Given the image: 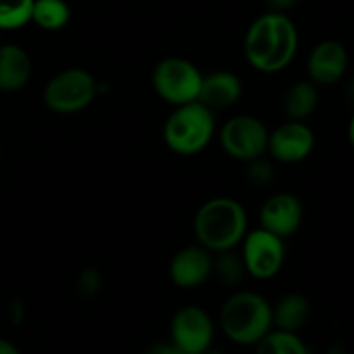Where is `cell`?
<instances>
[{
    "mask_svg": "<svg viewBox=\"0 0 354 354\" xmlns=\"http://www.w3.org/2000/svg\"><path fill=\"white\" fill-rule=\"evenodd\" d=\"M299 33L287 14L268 10L251 23L244 37V57L263 75H277L292 64Z\"/></svg>",
    "mask_w": 354,
    "mask_h": 354,
    "instance_id": "obj_1",
    "label": "cell"
},
{
    "mask_svg": "<svg viewBox=\"0 0 354 354\" xmlns=\"http://www.w3.org/2000/svg\"><path fill=\"white\" fill-rule=\"evenodd\" d=\"M248 232V211L232 197H213L206 201L194 216L197 244L211 252L237 249Z\"/></svg>",
    "mask_w": 354,
    "mask_h": 354,
    "instance_id": "obj_2",
    "label": "cell"
},
{
    "mask_svg": "<svg viewBox=\"0 0 354 354\" xmlns=\"http://www.w3.org/2000/svg\"><path fill=\"white\" fill-rule=\"evenodd\" d=\"M220 327L234 344L256 346L273 328L272 304L254 290H237L221 306Z\"/></svg>",
    "mask_w": 354,
    "mask_h": 354,
    "instance_id": "obj_3",
    "label": "cell"
},
{
    "mask_svg": "<svg viewBox=\"0 0 354 354\" xmlns=\"http://www.w3.org/2000/svg\"><path fill=\"white\" fill-rule=\"evenodd\" d=\"M216 135V113L203 102L175 107L162 127V140L176 156L201 154Z\"/></svg>",
    "mask_w": 354,
    "mask_h": 354,
    "instance_id": "obj_4",
    "label": "cell"
},
{
    "mask_svg": "<svg viewBox=\"0 0 354 354\" xmlns=\"http://www.w3.org/2000/svg\"><path fill=\"white\" fill-rule=\"evenodd\" d=\"M100 93V83L83 68L55 73L44 88V104L55 114H78L90 107Z\"/></svg>",
    "mask_w": 354,
    "mask_h": 354,
    "instance_id": "obj_5",
    "label": "cell"
},
{
    "mask_svg": "<svg viewBox=\"0 0 354 354\" xmlns=\"http://www.w3.org/2000/svg\"><path fill=\"white\" fill-rule=\"evenodd\" d=\"M204 75L185 57H165L154 66L152 88L156 95L173 107L199 100Z\"/></svg>",
    "mask_w": 354,
    "mask_h": 354,
    "instance_id": "obj_6",
    "label": "cell"
},
{
    "mask_svg": "<svg viewBox=\"0 0 354 354\" xmlns=\"http://www.w3.org/2000/svg\"><path fill=\"white\" fill-rule=\"evenodd\" d=\"M218 137L225 154L235 161L249 162L268 152V127L252 114L232 116L221 124Z\"/></svg>",
    "mask_w": 354,
    "mask_h": 354,
    "instance_id": "obj_7",
    "label": "cell"
},
{
    "mask_svg": "<svg viewBox=\"0 0 354 354\" xmlns=\"http://www.w3.org/2000/svg\"><path fill=\"white\" fill-rule=\"evenodd\" d=\"M239 248L245 273L256 280H272L286 265L287 249L283 239L261 227L249 230Z\"/></svg>",
    "mask_w": 354,
    "mask_h": 354,
    "instance_id": "obj_8",
    "label": "cell"
},
{
    "mask_svg": "<svg viewBox=\"0 0 354 354\" xmlns=\"http://www.w3.org/2000/svg\"><path fill=\"white\" fill-rule=\"evenodd\" d=\"M214 322L204 308L183 306L173 315L169 341L189 354H201L213 346Z\"/></svg>",
    "mask_w": 354,
    "mask_h": 354,
    "instance_id": "obj_9",
    "label": "cell"
},
{
    "mask_svg": "<svg viewBox=\"0 0 354 354\" xmlns=\"http://www.w3.org/2000/svg\"><path fill=\"white\" fill-rule=\"evenodd\" d=\"M317 137L306 121L289 120L270 131L266 154L280 165H297L313 154Z\"/></svg>",
    "mask_w": 354,
    "mask_h": 354,
    "instance_id": "obj_10",
    "label": "cell"
},
{
    "mask_svg": "<svg viewBox=\"0 0 354 354\" xmlns=\"http://www.w3.org/2000/svg\"><path fill=\"white\" fill-rule=\"evenodd\" d=\"M303 218L304 207L299 197L290 192H277L263 203L259 209V227L286 241L299 230Z\"/></svg>",
    "mask_w": 354,
    "mask_h": 354,
    "instance_id": "obj_11",
    "label": "cell"
},
{
    "mask_svg": "<svg viewBox=\"0 0 354 354\" xmlns=\"http://www.w3.org/2000/svg\"><path fill=\"white\" fill-rule=\"evenodd\" d=\"M168 272L169 280L178 289H197L211 279L213 252L201 244L185 245L173 254Z\"/></svg>",
    "mask_w": 354,
    "mask_h": 354,
    "instance_id": "obj_12",
    "label": "cell"
},
{
    "mask_svg": "<svg viewBox=\"0 0 354 354\" xmlns=\"http://www.w3.org/2000/svg\"><path fill=\"white\" fill-rule=\"evenodd\" d=\"M349 68L348 48L337 40H324L311 48L306 61L308 80L317 86H330L341 82Z\"/></svg>",
    "mask_w": 354,
    "mask_h": 354,
    "instance_id": "obj_13",
    "label": "cell"
},
{
    "mask_svg": "<svg viewBox=\"0 0 354 354\" xmlns=\"http://www.w3.org/2000/svg\"><path fill=\"white\" fill-rule=\"evenodd\" d=\"M242 92H244V85H242L241 76L227 69H220V71L204 75L199 102L218 113V111L235 106L241 100Z\"/></svg>",
    "mask_w": 354,
    "mask_h": 354,
    "instance_id": "obj_14",
    "label": "cell"
},
{
    "mask_svg": "<svg viewBox=\"0 0 354 354\" xmlns=\"http://www.w3.org/2000/svg\"><path fill=\"white\" fill-rule=\"evenodd\" d=\"M31 57L21 45H0V92L12 93L24 88L31 78Z\"/></svg>",
    "mask_w": 354,
    "mask_h": 354,
    "instance_id": "obj_15",
    "label": "cell"
},
{
    "mask_svg": "<svg viewBox=\"0 0 354 354\" xmlns=\"http://www.w3.org/2000/svg\"><path fill=\"white\" fill-rule=\"evenodd\" d=\"M273 328L299 332L311 317V303L304 294L289 292L272 306Z\"/></svg>",
    "mask_w": 354,
    "mask_h": 354,
    "instance_id": "obj_16",
    "label": "cell"
},
{
    "mask_svg": "<svg viewBox=\"0 0 354 354\" xmlns=\"http://www.w3.org/2000/svg\"><path fill=\"white\" fill-rule=\"evenodd\" d=\"M320 102L318 86L311 80H299L287 88L283 95V113L289 120L306 121Z\"/></svg>",
    "mask_w": 354,
    "mask_h": 354,
    "instance_id": "obj_17",
    "label": "cell"
},
{
    "mask_svg": "<svg viewBox=\"0 0 354 354\" xmlns=\"http://www.w3.org/2000/svg\"><path fill=\"white\" fill-rule=\"evenodd\" d=\"M71 19V9L66 0H35L33 21L45 31H59Z\"/></svg>",
    "mask_w": 354,
    "mask_h": 354,
    "instance_id": "obj_18",
    "label": "cell"
},
{
    "mask_svg": "<svg viewBox=\"0 0 354 354\" xmlns=\"http://www.w3.org/2000/svg\"><path fill=\"white\" fill-rule=\"evenodd\" d=\"M254 348L256 354H310L297 332L279 330V328H272Z\"/></svg>",
    "mask_w": 354,
    "mask_h": 354,
    "instance_id": "obj_19",
    "label": "cell"
},
{
    "mask_svg": "<svg viewBox=\"0 0 354 354\" xmlns=\"http://www.w3.org/2000/svg\"><path fill=\"white\" fill-rule=\"evenodd\" d=\"M245 273L244 261H242L241 252L235 249L232 251L213 252V272L211 277L223 283L225 287H235L244 280Z\"/></svg>",
    "mask_w": 354,
    "mask_h": 354,
    "instance_id": "obj_20",
    "label": "cell"
},
{
    "mask_svg": "<svg viewBox=\"0 0 354 354\" xmlns=\"http://www.w3.org/2000/svg\"><path fill=\"white\" fill-rule=\"evenodd\" d=\"M35 0H0V31H14L31 23Z\"/></svg>",
    "mask_w": 354,
    "mask_h": 354,
    "instance_id": "obj_21",
    "label": "cell"
},
{
    "mask_svg": "<svg viewBox=\"0 0 354 354\" xmlns=\"http://www.w3.org/2000/svg\"><path fill=\"white\" fill-rule=\"evenodd\" d=\"M245 178L256 189H265L272 185L275 180V166L265 156L252 159L245 162Z\"/></svg>",
    "mask_w": 354,
    "mask_h": 354,
    "instance_id": "obj_22",
    "label": "cell"
},
{
    "mask_svg": "<svg viewBox=\"0 0 354 354\" xmlns=\"http://www.w3.org/2000/svg\"><path fill=\"white\" fill-rule=\"evenodd\" d=\"M76 287H78V292L83 297H93L102 289V277H100V273L97 270L86 268L78 275Z\"/></svg>",
    "mask_w": 354,
    "mask_h": 354,
    "instance_id": "obj_23",
    "label": "cell"
},
{
    "mask_svg": "<svg viewBox=\"0 0 354 354\" xmlns=\"http://www.w3.org/2000/svg\"><path fill=\"white\" fill-rule=\"evenodd\" d=\"M144 354H189V353H185L183 349H180L178 346H175L171 341H169V342H156V344L149 346Z\"/></svg>",
    "mask_w": 354,
    "mask_h": 354,
    "instance_id": "obj_24",
    "label": "cell"
},
{
    "mask_svg": "<svg viewBox=\"0 0 354 354\" xmlns=\"http://www.w3.org/2000/svg\"><path fill=\"white\" fill-rule=\"evenodd\" d=\"M266 2H268L270 10H273V12L287 14V10L294 9L301 0H266Z\"/></svg>",
    "mask_w": 354,
    "mask_h": 354,
    "instance_id": "obj_25",
    "label": "cell"
},
{
    "mask_svg": "<svg viewBox=\"0 0 354 354\" xmlns=\"http://www.w3.org/2000/svg\"><path fill=\"white\" fill-rule=\"evenodd\" d=\"M0 354H21V353L12 342L6 341V339H0Z\"/></svg>",
    "mask_w": 354,
    "mask_h": 354,
    "instance_id": "obj_26",
    "label": "cell"
},
{
    "mask_svg": "<svg viewBox=\"0 0 354 354\" xmlns=\"http://www.w3.org/2000/svg\"><path fill=\"white\" fill-rule=\"evenodd\" d=\"M348 140L351 144V147L354 149V111L349 118V123H348Z\"/></svg>",
    "mask_w": 354,
    "mask_h": 354,
    "instance_id": "obj_27",
    "label": "cell"
},
{
    "mask_svg": "<svg viewBox=\"0 0 354 354\" xmlns=\"http://www.w3.org/2000/svg\"><path fill=\"white\" fill-rule=\"evenodd\" d=\"M327 354H346V351H344V348H342L341 344H335V346H332L330 349H328Z\"/></svg>",
    "mask_w": 354,
    "mask_h": 354,
    "instance_id": "obj_28",
    "label": "cell"
},
{
    "mask_svg": "<svg viewBox=\"0 0 354 354\" xmlns=\"http://www.w3.org/2000/svg\"><path fill=\"white\" fill-rule=\"evenodd\" d=\"M348 92H349V97H351V100L354 102V76L351 78V82H349Z\"/></svg>",
    "mask_w": 354,
    "mask_h": 354,
    "instance_id": "obj_29",
    "label": "cell"
},
{
    "mask_svg": "<svg viewBox=\"0 0 354 354\" xmlns=\"http://www.w3.org/2000/svg\"><path fill=\"white\" fill-rule=\"evenodd\" d=\"M201 354H225L223 351H218V349H213V348H209V349H206V351L204 353H201Z\"/></svg>",
    "mask_w": 354,
    "mask_h": 354,
    "instance_id": "obj_30",
    "label": "cell"
}]
</instances>
